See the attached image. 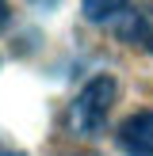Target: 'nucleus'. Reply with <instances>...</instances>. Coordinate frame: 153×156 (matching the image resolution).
<instances>
[{
    "label": "nucleus",
    "mask_w": 153,
    "mask_h": 156,
    "mask_svg": "<svg viewBox=\"0 0 153 156\" xmlns=\"http://www.w3.org/2000/svg\"><path fill=\"white\" fill-rule=\"evenodd\" d=\"M126 4L130 0H80V8H84V15H88L92 23H111V19H119L122 12H126Z\"/></svg>",
    "instance_id": "7ed1b4c3"
},
{
    "label": "nucleus",
    "mask_w": 153,
    "mask_h": 156,
    "mask_svg": "<svg viewBox=\"0 0 153 156\" xmlns=\"http://www.w3.org/2000/svg\"><path fill=\"white\" fill-rule=\"evenodd\" d=\"M4 23H8V4L0 0V30H4Z\"/></svg>",
    "instance_id": "20e7f679"
},
{
    "label": "nucleus",
    "mask_w": 153,
    "mask_h": 156,
    "mask_svg": "<svg viewBox=\"0 0 153 156\" xmlns=\"http://www.w3.org/2000/svg\"><path fill=\"white\" fill-rule=\"evenodd\" d=\"M119 145L126 156H153V111H138L119 126Z\"/></svg>",
    "instance_id": "f03ea898"
},
{
    "label": "nucleus",
    "mask_w": 153,
    "mask_h": 156,
    "mask_svg": "<svg viewBox=\"0 0 153 156\" xmlns=\"http://www.w3.org/2000/svg\"><path fill=\"white\" fill-rule=\"evenodd\" d=\"M0 156H23V152H12V149H4V152H0Z\"/></svg>",
    "instance_id": "39448f33"
},
{
    "label": "nucleus",
    "mask_w": 153,
    "mask_h": 156,
    "mask_svg": "<svg viewBox=\"0 0 153 156\" xmlns=\"http://www.w3.org/2000/svg\"><path fill=\"white\" fill-rule=\"evenodd\" d=\"M115 95H119L115 76H92V80L76 91V99L69 103V129L80 133V137L99 133L103 122H107V111H111V103H115Z\"/></svg>",
    "instance_id": "f257e3e1"
}]
</instances>
